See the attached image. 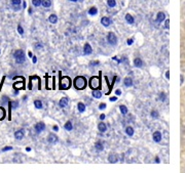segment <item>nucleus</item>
<instances>
[{
  "label": "nucleus",
  "instance_id": "nucleus-18",
  "mask_svg": "<svg viewBox=\"0 0 185 173\" xmlns=\"http://www.w3.org/2000/svg\"><path fill=\"white\" fill-rule=\"evenodd\" d=\"M124 84H125V86L126 87H132L133 86V79L131 77H127V78H125V80H124Z\"/></svg>",
  "mask_w": 185,
  "mask_h": 173
},
{
  "label": "nucleus",
  "instance_id": "nucleus-31",
  "mask_svg": "<svg viewBox=\"0 0 185 173\" xmlns=\"http://www.w3.org/2000/svg\"><path fill=\"white\" fill-rule=\"evenodd\" d=\"M107 4H108L109 7L113 8V7H115V5H116V1H115V0H107Z\"/></svg>",
  "mask_w": 185,
  "mask_h": 173
},
{
  "label": "nucleus",
  "instance_id": "nucleus-21",
  "mask_svg": "<svg viewBox=\"0 0 185 173\" xmlns=\"http://www.w3.org/2000/svg\"><path fill=\"white\" fill-rule=\"evenodd\" d=\"M126 21H127V23L130 24V25H133V24L135 23V20H134L133 15H131L130 13H127V14H126Z\"/></svg>",
  "mask_w": 185,
  "mask_h": 173
},
{
  "label": "nucleus",
  "instance_id": "nucleus-1",
  "mask_svg": "<svg viewBox=\"0 0 185 173\" xmlns=\"http://www.w3.org/2000/svg\"><path fill=\"white\" fill-rule=\"evenodd\" d=\"M87 85V81L86 79L83 77V76H77L75 79H74V87L77 89V90H82L84 89Z\"/></svg>",
  "mask_w": 185,
  "mask_h": 173
},
{
  "label": "nucleus",
  "instance_id": "nucleus-50",
  "mask_svg": "<svg viewBox=\"0 0 185 173\" xmlns=\"http://www.w3.org/2000/svg\"><path fill=\"white\" fill-rule=\"evenodd\" d=\"M53 89H54L56 88V78L54 77L53 78Z\"/></svg>",
  "mask_w": 185,
  "mask_h": 173
},
{
  "label": "nucleus",
  "instance_id": "nucleus-15",
  "mask_svg": "<svg viewBox=\"0 0 185 173\" xmlns=\"http://www.w3.org/2000/svg\"><path fill=\"white\" fill-rule=\"evenodd\" d=\"M92 95H93V97H94V98L99 99V98H101V97H102V92H101L99 89H94V90H93V92H92Z\"/></svg>",
  "mask_w": 185,
  "mask_h": 173
},
{
  "label": "nucleus",
  "instance_id": "nucleus-10",
  "mask_svg": "<svg viewBox=\"0 0 185 173\" xmlns=\"http://www.w3.org/2000/svg\"><path fill=\"white\" fill-rule=\"evenodd\" d=\"M24 135H25V130H24V129H19V130H17V131L15 132V137H16L17 139H19V140L23 139Z\"/></svg>",
  "mask_w": 185,
  "mask_h": 173
},
{
  "label": "nucleus",
  "instance_id": "nucleus-44",
  "mask_svg": "<svg viewBox=\"0 0 185 173\" xmlns=\"http://www.w3.org/2000/svg\"><path fill=\"white\" fill-rule=\"evenodd\" d=\"M117 100V97L116 96H112V97H110V101H116Z\"/></svg>",
  "mask_w": 185,
  "mask_h": 173
},
{
  "label": "nucleus",
  "instance_id": "nucleus-24",
  "mask_svg": "<svg viewBox=\"0 0 185 173\" xmlns=\"http://www.w3.org/2000/svg\"><path fill=\"white\" fill-rule=\"evenodd\" d=\"M49 21H50V23H52V24H57V22H58V17L53 13V14H51V15L49 17Z\"/></svg>",
  "mask_w": 185,
  "mask_h": 173
},
{
  "label": "nucleus",
  "instance_id": "nucleus-37",
  "mask_svg": "<svg viewBox=\"0 0 185 173\" xmlns=\"http://www.w3.org/2000/svg\"><path fill=\"white\" fill-rule=\"evenodd\" d=\"M159 99H160L161 101H165V99H166V93L161 92V93L159 94Z\"/></svg>",
  "mask_w": 185,
  "mask_h": 173
},
{
  "label": "nucleus",
  "instance_id": "nucleus-35",
  "mask_svg": "<svg viewBox=\"0 0 185 173\" xmlns=\"http://www.w3.org/2000/svg\"><path fill=\"white\" fill-rule=\"evenodd\" d=\"M18 32H19V34H20V35H23V34H24V29L22 28V26H21V25H19V26H18Z\"/></svg>",
  "mask_w": 185,
  "mask_h": 173
},
{
  "label": "nucleus",
  "instance_id": "nucleus-7",
  "mask_svg": "<svg viewBox=\"0 0 185 173\" xmlns=\"http://www.w3.org/2000/svg\"><path fill=\"white\" fill-rule=\"evenodd\" d=\"M34 128H35L36 132L40 133V132H42L45 129V124L43 122H38V123H36V125L34 126Z\"/></svg>",
  "mask_w": 185,
  "mask_h": 173
},
{
  "label": "nucleus",
  "instance_id": "nucleus-38",
  "mask_svg": "<svg viewBox=\"0 0 185 173\" xmlns=\"http://www.w3.org/2000/svg\"><path fill=\"white\" fill-rule=\"evenodd\" d=\"M106 107H107V106H106V104H104V103H102V104L99 105V109H100V110H104V109H106Z\"/></svg>",
  "mask_w": 185,
  "mask_h": 173
},
{
  "label": "nucleus",
  "instance_id": "nucleus-42",
  "mask_svg": "<svg viewBox=\"0 0 185 173\" xmlns=\"http://www.w3.org/2000/svg\"><path fill=\"white\" fill-rule=\"evenodd\" d=\"M128 45H132L133 43H134V39L133 38H131V39H128Z\"/></svg>",
  "mask_w": 185,
  "mask_h": 173
},
{
  "label": "nucleus",
  "instance_id": "nucleus-34",
  "mask_svg": "<svg viewBox=\"0 0 185 173\" xmlns=\"http://www.w3.org/2000/svg\"><path fill=\"white\" fill-rule=\"evenodd\" d=\"M151 117H152V118H154V119L159 118V112H157V111H151Z\"/></svg>",
  "mask_w": 185,
  "mask_h": 173
},
{
  "label": "nucleus",
  "instance_id": "nucleus-41",
  "mask_svg": "<svg viewBox=\"0 0 185 173\" xmlns=\"http://www.w3.org/2000/svg\"><path fill=\"white\" fill-rule=\"evenodd\" d=\"M10 150H12L11 146H5V147L2 150V152H6V151H10Z\"/></svg>",
  "mask_w": 185,
  "mask_h": 173
},
{
  "label": "nucleus",
  "instance_id": "nucleus-51",
  "mask_svg": "<svg viewBox=\"0 0 185 173\" xmlns=\"http://www.w3.org/2000/svg\"><path fill=\"white\" fill-rule=\"evenodd\" d=\"M33 62H34V64H35V62H36V61H37V58H36V57H33Z\"/></svg>",
  "mask_w": 185,
  "mask_h": 173
},
{
  "label": "nucleus",
  "instance_id": "nucleus-30",
  "mask_svg": "<svg viewBox=\"0 0 185 173\" xmlns=\"http://www.w3.org/2000/svg\"><path fill=\"white\" fill-rule=\"evenodd\" d=\"M52 5V1L51 0H42V6L45 7V8H49L51 7Z\"/></svg>",
  "mask_w": 185,
  "mask_h": 173
},
{
  "label": "nucleus",
  "instance_id": "nucleus-6",
  "mask_svg": "<svg viewBox=\"0 0 185 173\" xmlns=\"http://www.w3.org/2000/svg\"><path fill=\"white\" fill-rule=\"evenodd\" d=\"M92 52H93V48H92L91 44L90 43H85L84 46H83V54L84 56H90V54H92Z\"/></svg>",
  "mask_w": 185,
  "mask_h": 173
},
{
  "label": "nucleus",
  "instance_id": "nucleus-2",
  "mask_svg": "<svg viewBox=\"0 0 185 173\" xmlns=\"http://www.w3.org/2000/svg\"><path fill=\"white\" fill-rule=\"evenodd\" d=\"M71 84H72V81L69 77L67 76H64L61 78V82H60V89L61 90H67L71 87Z\"/></svg>",
  "mask_w": 185,
  "mask_h": 173
},
{
  "label": "nucleus",
  "instance_id": "nucleus-25",
  "mask_svg": "<svg viewBox=\"0 0 185 173\" xmlns=\"http://www.w3.org/2000/svg\"><path fill=\"white\" fill-rule=\"evenodd\" d=\"M34 106H35V108H36V109H39V110L43 108L42 101H41V100H39V99H36V100H34Z\"/></svg>",
  "mask_w": 185,
  "mask_h": 173
},
{
  "label": "nucleus",
  "instance_id": "nucleus-47",
  "mask_svg": "<svg viewBox=\"0 0 185 173\" xmlns=\"http://www.w3.org/2000/svg\"><path fill=\"white\" fill-rule=\"evenodd\" d=\"M116 94H117V95H120V94H121V91H120L119 89H117V90H116Z\"/></svg>",
  "mask_w": 185,
  "mask_h": 173
},
{
  "label": "nucleus",
  "instance_id": "nucleus-43",
  "mask_svg": "<svg viewBox=\"0 0 185 173\" xmlns=\"http://www.w3.org/2000/svg\"><path fill=\"white\" fill-rule=\"evenodd\" d=\"M11 104H12V106H13L15 109H17L18 106H19V103H18V101H13V103H11Z\"/></svg>",
  "mask_w": 185,
  "mask_h": 173
},
{
  "label": "nucleus",
  "instance_id": "nucleus-19",
  "mask_svg": "<svg viewBox=\"0 0 185 173\" xmlns=\"http://www.w3.org/2000/svg\"><path fill=\"white\" fill-rule=\"evenodd\" d=\"M166 19V14L162 12V11H159L156 15V22L157 23H162V21Z\"/></svg>",
  "mask_w": 185,
  "mask_h": 173
},
{
  "label": "nucleus",
  "instance_id": "nucleus-40",
  "mask_svg": "<svg viewBox=\"0 0 185 173\" xmlns=\"http://www.w3.org/2000/svg\"><path fill=\"white\" fill-rule=\"evenodd\" d=\"M92 67H95V66H97V65H99V61L98 60H95V61H92L91 64H90Z\"/></svg>",
  "mask_w": 185,
  "mask_h": 173
},
{
  "label": "nucleus",
  "instance_id": "nucleus-49",
  "mask_svg": "<svg viewBox=\"0 0 185 173\" xmlns=\"http://www.w3.org/2000/svg\"><path fill=\"white\" fill-rule=\"evenodd\" d=\"M28 56H29L30 58H33V53H32L31 51H29V52H28Z\"/></svg>",
  "mask_w": 185,
  "mask_h": 173
},
{
  "label": "nucleus",
  "instance_id": "nucleus-11",
  "mask_svg": "<svg viewBox=\"0 0 185 173\" xmlns=\"http://www.w3.org/2000/svg\"><path fill=\"white\" fill-rule=\"evenodd\" d=\"M68 103H69L68 97L64 96V97H62V98L60 99V101H59V106H60V108H66V107L68 106Z\"/></svg>",
  "mask_w": 185,
  "mask_h": 173
},
{
  "label": "nucleus",
  "instance_id": "nucleus-22",
  "mask_svg": "<svg viewBox=\"0 0 185 173\" xmlns=\"http://www.w3.org/2000/svg\"><path fill=\"white\" fill-rule=\"evenodd\" d=\"M22 0H11V4L13 7H17L16 10H19L20 9V4H21Z\"/></svg>",
  "mask_w": 185,
  "mask_h": 173
},
{
  "label": "nucleus",
  "instance_id": "nucleus-52",
  "mask_svg": "<svg viewBox=\"0 0 185 173\" xmlns=\"http://www.w3.org/2000/svg\"><path fill=\"white\" fill-rule=\"evenodd\" d=\"M183 81H184V78H183V76H181V84L183 83Z\"/></svg>",
  "mask_w": 185,
  "mask_h": 173
},
{
  "label": "nucleus",
  "instance_id": "nucleus-29",
  "mask_svg": "<svg viewBox=\"0 0 185 173\" xmlns=\"http://www.w3.org/2000/svg\"><path fill=\"white\" fill-rule=\"evenodd\" d=\"M77 109H78V111H79L80 113H83V112L85 111V105H84L83 103H78Z\"/></svg>",
  "mask_w": 185,
  "mask_h": 173
},
{
  "label": "nucleus",
  "instance_id": "nucleus-54",
  "mask_svg": "<svg viewBox=\"0 0 185 173\" xmlns=\"http://www.w3.org/2000/svg\"><path fill=\"white\" fill-rule=\"evenodd\" d=\"M26 151H27V152H30V151H31V148H30V147H27Z\"/></svg>",
  "mask_w": 185,
  "mask_h": 173
},
{
  "label": "nucleus",
  "instance_id": "nucleus-45",
  "mask_svg": "<svg viewBox=\"0 0 185 173\" xmlns=\"http://www.w3.org/2000/svg\"><path fill=\"white\" fill-rule=\"evenodd\" d=\"M166 77H167V79H168V80L170 79V72H169V71H167V72H166Z\"/></svg>",
  "mask_w": 185,
  "mask_h": 173
},
{
  "label": "nucleus",
  "instance_id": "nucleus-3",
  "mask_svg": "<svg viewBox=\"0 0 185 173\" xmlns=\"http://www.w3.org/2000/svg\"><path fill=\"white\" fill-rule=\"evenodd\" d=\"M13 58H15L16 61H17L18 64H23V62H25V60H26L25 52H24V50H22V49L16 50L15 53H13Z\"/></svg>",
  "mask_w": 185,
  "mask_h": 173
},
{
  "label": "nucleus",
  "instance_id": "nucleus-53",
  "mask_svg": "<svg viewBox=\"0 0 185 173\" xmlns=\"http://www.w3.org/2000/svg\"><path fill=\"white\" fill-rule=\"evenodd\" d=\"M155 162H156V163H159V158H156V159H155Z\"/></svg>",
  "mask_w": 185,
  "mask_h": 173
},
{
  "label": "nucleus",
  "instance_id": "nucleus-33",
  "mask_svg": "<svg viewBox=\"0 0 185 173\" xmlns=\"http://www.w3.org/2000/svg\"><path fill=\"white\" fill-rule=\"evenodd\" d=\"M32 4L36 7H38V6L42 5V0H32Z\"/></svg>",
  "mask_w": 185,
  "mask_h": 173
},
{
  "label": "nucleus",
  "instance_id": "nucleus-32",
  "mask_svg": "<svg viewBox=\"0 0 185 173\" xmlns=\"http://www.w3.org/2000/svg\"><path fill=\"white\" fill-rule=\"evenodd\" d=\"M5 115H6L5 110H4L2 107H0V120H3V119L5 118Z\"/></svg>",
  "mask_w": 185,
  "mask_h": 173
},
{
  "label": "nucleus",
  "instance_id": "nucleus-12",
  "mask_svg": "<svg viewBox=\"0 0 185 173\" xmlns=\"http://www.w3.org/2000/svg\"><path fill=\"white\" fill-rule=\"evenodd\" d=\"M111 20L109 19V18H107V17H104V18H102L101 19V24L105 27V28H107V27H109L110 25H111Z\"/></svg>",
  "mask_w": 185,
  "mask_h": 173
},
{
  "label": "nucleus",
  "instance_id": "nucleus-4",
  "mask_svg": "<svg viewBox=\"0 0 185 173\" xmlns=\"http://www.w3.org/2000/svg\"><path fill=\"white\" fill-rule=\"evenodd\" d=\"M107 41L110 45H116L117 44V37L113 32H109L107 35Z\"/></svg>",
  "mask_w": 185,
  "mask_h": 173
},
{
  "label": "nucleus",
  "instance_id": "nucleus-48",
  "mask_svg": "<svg viewBox=\"0 0 185 173\" xmlns=\"http://www.w3.org/2000/svg\"><path fill=\"white\" fill-rule=\"evenodd\" d=\"M100 119H101V120H104V119H105V115H104V114H101V116H100Z\"/></svg>",
  "mask_w": 185,
  "mask_h": 173
},
{
  "label": "nucleus",
  "instance_id": "nucleus-36",
  "mask_svg": "<svg viewBox=\"0 0 185 173\" xmlns=\"http://www.w3.org/2000/svg\"><path fill=\"white\" fill-rule=\"evenodd\" d=\"M35 48H36V49H39V48H40V49H42V48H43V44L38 42V43H36V44H35Z\"/></svg>",
  "mask_w": 185,
  "mask_h": 173
},
{
  "label": "nucleus",
  "instance_id": "nucleus-26",
  "mask_svg": "<svg viewBox=\"0 0 185 173\" xmlns=\"http://www.w3.org/2000/svg\"><path fill=\"white\" fill-rule=\"evenodd\" d=\"M97 13H98V9H97V7L93 6V7H91V8L88 9V14H90V15H96Z\"/></svg>",
  "mask_w": 185,
  "mask_h": 173
},
{
  "label": "nucleus",
  "instance_id": "nucleus-39",
  "mask_svg": "<svg viewBox=\"0 0 185 173\" xmlns=\"http://www.w3.org/2000/svg\"><path fill=\"white\" fill-rule=\"evenodd\" d=\"M165 28H166V29H169V28H170V21H169V20H166V23H165Z\"/></svg>",
  "mask_w": 185,
  "mask_h": 173
},
{
  "label": "nucleus",
  "instance_id": "nucleus-16",
  "mask_svg": "<svg viewBox=\"0 0 185 173\" xmlns=\"http://www.w3.org/2000/svg\"><path fill=\"white\" fill-rule=\"evenodd\" d=\"M134 66L137 68H142L143 67V61L140 58H136L134 59Z\"/></svg>",
  "mask_w": 185,
  "mask_h": 173
},
{
  "label": "nucleus",
  "instance_id": "nucleus-20",
  "mask_svg": "<svg viewBox=\"0 0 185 173\" xmlns=\"http://www.w3.org/2000/svg\"><path fill=\"white\" fill-rule=\"evenodd\" d=\"M64 128L67 130V131H72L73 129V125H72V122L71 121H67L64 125Z\"/></svg>",
  "mask_w": 185,
  "mask_h": 173
},
{
  "label": "nucleus",
  "instance_id": "nucleus-28",
  "mask_svg": "<svg viewBox=\"0 0 185 173\" xmlns=\"http://www.w3.org/2000/svg\"><path fill=\"white\" fill-rule=\"evenodd\" d=\"M119 110H120V113L122 115H127L128 114V108L125 106V105H120L119 106Z\"/></svg>",
  "mask_w": 185,
  "mask_h": 173
},
{
  "label": "nucleus",
  "instance_id": "nucleus-17",
  "mask_svg": "<svg viewBox=\"0 0 185 173\" xmlns=\"http://www.w3.org/2000/svg\"><path fill=\"white\" fill-rule=\"evenodd\" d=\"M98 129H99V131L100 132H102V133H104L107 131V126H106L105 123H103V122H100L99 124H98Z\"/></svg>",
  "mask_w": 185,
  "mask_h": 173
},
{
  "label": "nucleus",
  "instance_id": "nucleus-55",
  "mask_svg": "<svg viewBox=\"0 0 185 173\" xmlns=\"http://www.w3.org/2000/svg\"><path fill=\"white\" fill-rule=\"evenodd\" d=\"M70 1H72V2H77L78 0H70Z\"/></svg>",
  "mask_w": 185,
  "mask_h": 173
},
{
  "label": "nucleus",
  "instance_id": "nucleus-46",
  "mask_svg": "<svg viewBox=\"0 0 185 173\" xmlns=\"http://www.w3.org/2000/svg\"><path fill=\"white\" fill-rule=\"evenodd\" d=\"M53 131H59V126H57V125H54L53 127Z\"/></svg>",
  "mask_w": 185,
  "mask_h": 173
},
{
  "label": "nucleus",
  "instance_id": "nucleus-56",
  "mask_svg": "<svg viewBox=\"0 0 185 173\" xmlns=\"http://www.w3.org/2000/svg\"><path fill=\"white\" fill-rule=\"evenodd\" d=\"M0 54H1V50H0Z\"/></svg>",
  "mask_w": 185,
  "mask_h": 173
},
{
  "label": "nucleus",
  "instance_id": "nucleus-13",
  "mask_svg": "<svg viewBox=\"0 0 185 173\" xmlns=\"http://www.w3.org/2000/svg\"><path fill=\"white\" fill-rule=\"evenodd\" d=\"M13 88H15L16 90L24 89V88H25V80L20 81V82H18V83H15V84H13Z\"/></svg>",
  "mask_w": 185,
  "mask_h": 173
},
{
  "label": "nucleus",
  "instance_id": "nucleus-14",
  "mask_svg": "<svg viewBox=\"0 0 185 173\" xmlns=\"http://www.w3.org/2000/svg\"><path fill=\"white\" fill-rule=\"evenodd\" d=\"M152 138H153V140L155 143H159L161 140V133H160V131H155L153 133V135H152Z\"/></svg>",
  "mask_w": 185,
  "mask_h": 173
},
{
  "label": "nucleus",
  "instance_id": "nucleus-9",
  "mask_svg": "<svg viewBox=\"0 0 185 173\" xmlns=\"http://www.w3.org/2000/svg\"><path fill=\"white\" fill-rule=\"evenodd\" d=\"M108 162L111 164H115L118 162V156L116 154H110L108 156Z\"/></svg>",
  "mask_w": 185,
  "mask_h": 173
},
{
  "label": "nucleus",
  "instance_id": "nucleus-8",
  "mask_svg": "<svg viewBox=\"0 0 185 173\" xmlns=\"http://www.w3.org/2000/svg\"><path fill=\"white\" fill-rule=\"evenodd\" d=\"M58 140H59V138H58V136H57L56 134H53V133L49 134V136H47V143H50V144H54L58 143Z\"/></svg>",
  "mask_w": 185,
  "mask_h": 173
},
{
  "label": "nucleus",
  "instance_id": "nucleus-27",
  "mask_svg": "<svg viewBox=\"0 0 185 173\" xmlns=\"http://www.w3.org/2000/svg\"><path fill=\"white\" fill-rule=\"evenodd\" d=\"M126 133H127V135H129V136H133V135H134V128L131 127V126H128V127L126 128Z\"/></svg>",
  "mask_w": 185,
  "mask_h": 173
},
{
  "label": "nucleus",
  "instance_id": "nucleus-5",
  "mask_svg": "<svg viewBox=\"0 0 185 173\" xmlns=\"http://www.w3.org/2000/svg\"><path fill=\"white\" fill-rule=\"evenodd\" d=\"M100 86V79L98 77H92L90 79V87L94 90V89H99Z\"/></svg>",
  "mask_w": 185,
  "mask_h": 173
},
{
  "label": "nucleus",
  "instance_id": "nucleus-23",
  "mask_svg": "<svg viewBox=\"0 0 185 173\" xmlns=\"http://www.w3.org/2000/svg\"><path fill=\"white\" fill-rule=\"evenodd\" d=\"M95 147H96V151H97V152H102V151L104 150V145H103L102 143H100V141L96 143V144H95Z\"/></svg>",
  "mask_w": 185,
  "mask_h": 173
}]
</instances>
